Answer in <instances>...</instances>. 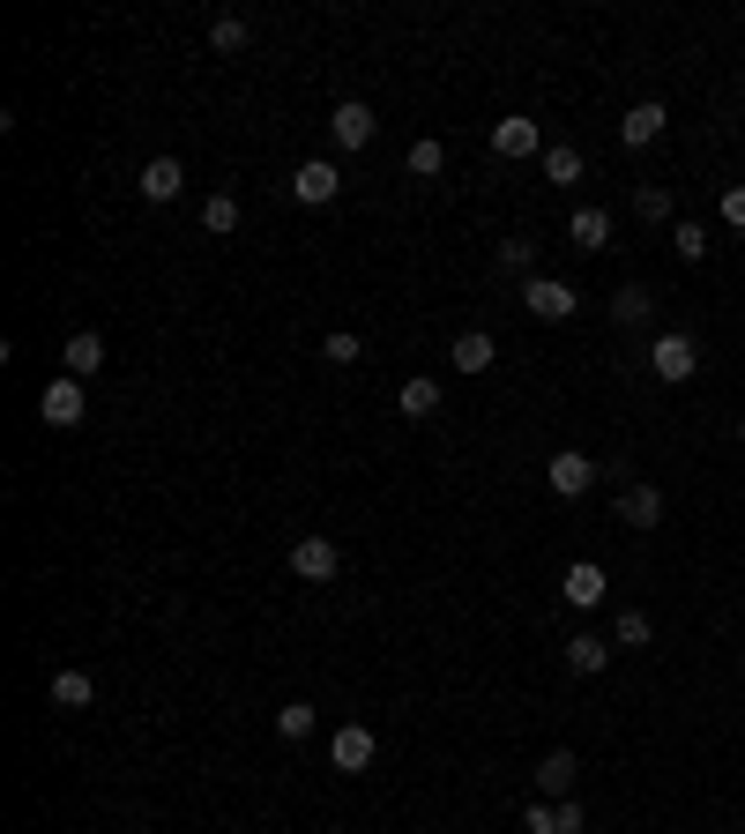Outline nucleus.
<instances>
[{"label": "nucleus", "instance_id": "nucleus-27", "mask_svg": "<svg viewBox=\"0 0 745 834\" xmlns=\"http://www.w3.org/2000/svg\"><path fill=\"white\" fill-rule=\"evenodd\" d=\"M612 641H626V648H648V641H656V626H648V612H619Z\"/></svg>", "mask_w": 745, "mask_h": 834}, {"label": "nucleus", "instance_id": "nucleus-14", "mask_svg": "<svg viewBox=\"0 0 745 834\" xmlns=\"http://www.w3.org/2000/svg\"><path fill=\"white\" fill-rule=\"evenodd\" d=\"M187 172H179V157H149L142 165V201H179Z\"/></svg>", "mask_w": 745, "mask_h": 834}, {"label": "nucleus", "instance_id": "nucleus-34", "mask_svg": "<svg viewBox=\"0 0 745 834\" xmlns=\"http://www.w3.org/2000/svg\"><path fill=\"white\" fill-rule=\"evenodd\" d=\"M723 224H745V187H731V195H723Z\"/></svg>", "mask_w": 745, "mask_h": 834}, {"label": "nucleus", "instance_id": "nucleus-30", "mask_svg": "<svg viewBox=\"0 0 745 834\" xmlns=\"http://www.w3.org/2000/svg\"><path fill=\"white\" fill-rule=\"evenodd\" d=\"M321 358H328V366H358L366 350H358V336H350V328H336V336L321 344Z\"/></svg>", "mask_w": 745, "mask_h": 834}, {"label": "nucleus", "instance_id": "nucleus-9", "mask_svg": "<svg viewBox=\"0 0 745 834\" xmlns=\"http://www.w3.org/2000/svg\"><path fill=\"white\" fill-rule=\"evenodd\" d=\"M60 366H68L74 380H98V373H105V336H98V328H74L68 350H60Z\"/></svg>", "mask_w": 745, "mask_h": 834}, {"label": "nucleus", "instance_id": "nucleus-12", "mask_svg": "<svg viewBox=\"0 0 745 834\" xmlns=\"http://www.w3.org/2000/svg\"><path fill=\"white\" fill-rule=\"evenodd\" d=\"M664 120H670L664 105H656V98H642V105H634V112L619 120V142H626V149H648L656 135H664Z\"/></svg>", "mask_w": 745, "mask_h": 834}, {"label": "nucleus", "instance_id": "nucleus-17", "mask_svg": "<svg viewBox=\"0 0 745 834\" xmlns=\"http://www.w3.org/2000/svg\"><path fill=\"white\" fill-rule=\"evenodd\" d=\"M648 314H656V291H648V284H619V298H612V320H619V328H642Z\"/></svg>", "mask_w": 745, "mask_h": 834}, {"label": "nucleus", "instance_id": "nucleus-10", "mask_svg": "<svg viewBox=\"0 0 745 834\" xmlns=\"http://www.w3.org/2000/svg\"><path fill=\"white\" fill-rule=\"evenodd\" d=\"M559 596H567L574 612L604 604V566H596V559H574V566H567V582H559Z\"/></svg>", "mask_w": 745, "mask_h": 834}, {"label": "nucleus", "instance_id": "nucleus-13", "mask_svg": "<svg viewBox=\"0 0 745 834\" xmlns=\"http://www.w3.org/2000/svg\"><path fill=\"white\" fill-rule=\"evenodd\" d=\"M493 366H499V344L485 328H463L455 336V373H493Z\"/></svg>", "mask_w": 745, "mask_h": 834}, {"label": "nucleus", "instance_id": "nucleus-26", "mask_svg": "<svg viewBox=\"0 0 745 834\" xmlns=\"http://www.w3.org/2000/svg\"><path fill=\"white\" fill-rule=\"evenodd\" d=\"M276 737H314V708H306V701H284V715H276Z\"/></svg>", "mask_w": 745, "mask_h": 834}, {"label": "nucleus", "instance_id": "nucleus-32", "mask_svg": "<svg viewBox=\"0 0 745 834\" xmlns=\"http://www.w3.org/2000/svg\"><path fill=\"white\" fill-rule=\"evenodd\" d=\"M522 834H559V812H545V805H529V812H522Z\"/></svg>", "mask_w": 745, "mask_h": 834}, {"label": "nucleus", "instance_id": "nucleus-5", "mask_svg": "<svg viewBox=\"0 0 745 834\" xmlns=\"http://www.w3.org/2000/svg\"><path fill=\"white\" fill-rule=\"evenodd\" d=\"M291 195L306 201V209H328V201L344 195V172H336L328 157H306V165H298V172H291Z\"/></svg>", "mask_w": 745, "mask_h": 834}, {"label": "nucleus", "instance_id": "nucleus-24", "mask_svg": "<svg viewBox=\"0 0 745 834\" xmlns=\"http://www.w3.org/2000/svg\"><path fill=\"white\" fill-rule=\"evenodd\" d=\"M410 172H418V179H440V172H447V142H433V135H425V142H410Z\"/></svg>", "mask_w": 745, "mask_h": 834}, {"label": "nucleus", "instance_id": "nucleus-22", "mask_svg": "<svg viewBox=\"0 0 745 834\" xmlns=\"http://www.w3.org/2000/svg\"><path fill=\"white\" fill-rule=\"evenodd\" d=\"M567 663H574V671H582V678H596V671H604V663H612V641L582 634V641H574V648H567Z\"/></svg>", "mask_w": 745, "mask_h": 834}, {"label": "nucleus", "instance_id": "nucleus-21", "mask_svg": "<svg viewBox=\"0 0 745 834\" xmlns=\"http://www.w3.org/2000/svg\"><path fill=\"white\" fill-rule=\"evenodd\" d=\"M396 403H403V417H433L440 410V380H403Z\"/></svg>", "mask_w": 745, "mask_h": 834}, {"label": "nucleus", "instance_id": "nucleus-25", "mask_svg": "<svg viewBox=\"0 0 745 834\" xmlns=\"http://www.w3.org/2000/svg\"><path fill=\"white\" fill-rule=\"evenodd\" d=\"M247 38H254V30L239 23V16H217V23H209V46H217V52H247Z\"/></svg>", "mask_w": 745, "mask_h": 834}, {"label": "nucleus", "instance_id": "nucleus-29", "mask_svg": "<svg viewBox=\"0 0 745 834\" xmlns=\"http://www.w3.org/2000/svg\"><path fill=\"white\" fill-rule=\"evenodd\" d=\"M634 209H642V224H670V195L664 187H634Z\"/></svg>", "mask_w": 745, "mask_h": 834}, {"label": "nucleus", "instance_id": "nucleus-11", "mask_svg": "<svg viewBox=\"0 0 745 834\" xmlns=\"http://www.w3.org/2000/svg\"><path fill=\"white\" fill-rule=\"evenodd\" d=\"M493 149H499V157H537V149H545V127L515 112V120H499V127H493Z\"/></svg>", "mask_w": 745, "mask_h": 834}, {"label": "nucleus", "instance_id": "nucleus-20", "mask_svg": "<svg viewBox=\"0 0 745 834\" xmlns=\"http://www.w3.org/2000/svg\"><path fill=\"white\" fill-rule=\"evenodd\" d=\"M545 179H552V187H574V179H582V149H574V142H552V149H545Z\"/></svg>", "mask_w": 745, "mask_h": 834}, {"label": "nucleus", "instance_id": "nucleus-3", "mask_svg": "<svg viewBox=\"0 0 745 834\" xmlns=\"http://www.w3.org/2000/svg\"><path fill=\"white\" fill-rule=\"evenodd\" d=\"M291 574L298 582H336V574H344V544L336 537H298L291 544Z\"/></svg>", "mask_w": 745, "mask_h": 834}, {"label": "nucleus", "instance_id": "nucleus-7", "mask_svg": "<svg viewBox=\"0 0 745 834\" xmlns=\"http://www.w3.org/2000/svg\"><path fill=\"white\" fill-rule=\"evenodd\" d=\"M328 127H336V142H344V149H366L372 135H380V112H372L366 98H344V105H336V120H328Z\"/></svg>", "mask_w": 745, "mask_h": 834}, {"label": "nucleus", "instance_id": "nucleus-8", "mask_svg": "<svg viewBox=\"0 0 745 834\" xmlns=\"http://www.w3.org/2000/svg\"><path fill=\"white\" fill-rule=\"evenodd\" d=\"M522 306H529L537 320H567L574 314V291L559 284V276H529V284H522Z\"/></svg>", "mask_w": 745, "mask_h": 834}, {"label": "nucleus", "instance_id": "nucleus-2", "mask_svg": "<svg viewBox=\"0 0 745 834\" xmlns=\"http://www.w3.org/2000/svg\"><path fill=\"white\" fill-rule=\"evenodd\" d=\"M648 366H656V380H670V388H678V380H694V373H701L694 336H678V328H670V336H656V344H648Z\"/></svg>", "mask_w": 745, "mask_h": 834}, {"label": "nucleus", "instance_id": "nucleus-4", "mask_svg": "<svg viewBox=\"0 0 745 834\" xmlns=\"http://www.w3.org/2000/svg\"><path fill=\"white\" fill-rule=\"evenodd\" d=\"M372 753H380V737H372L366 723H344V731L328 737V761H336V775H366Z\"/></svg>", "mask_w": 745, "mask_h": 834}, {"label": "nucleus", "instance_id": "nucleus-35", "mask_svg": "<svg viewBox=\"0 0 745 834\" xmlns=\"http://www.w3.org/2000/svg\"><path fill=\"white\" fill-rule=\"evenodd\" d=\"M738 440H745V417H738Z\"/></svg>", "mask_w": 745, "mask_h": 834}, {"label": "nucleus", "instance_id": "nucleus-18", "mask_svg": "<svg viewBox=\"0 0 745 834\" xmlns=\"http://www.w3.org/2000/svg\"><path fill=\"white\" fill-rule=\"evenodd\" d=\"M619 515L634 522V529H656V522H664V492H656V485H634V492L619 499Z\"/></svg>", "mask_w": 745, "mask_h": 834}, {"label": "nucleus", "instance_id": "nucleus-16", "mask_svg": "<svg viewBox=\"0 0 745 834\" xmlns=\"http://www.w3.org/2000/svg\"><path fill=\"white\" fill-rule=\"evenodd\" d=\"M567 231H574V246H589V254H604V246H612V217H604V209H574L567 217Z\"/></svg>", "mask_w": 745, "mask_h": 834}, {"label": "nucleus", "instance_id": "nucleus-6", "mask_svg": "<svg viewBox=\"0 0 745 834\" xmlns=\"http://www.w3.org/2000/svg\"><path fill=\"white\" fill-rule=\"evenodd\" d=\"M545 485L559 492V499H582V492L596 485V463H589V455H574V447H559V455H552V469H545Z\"/></svg>", "mask_w": 745, "mask_h": 834}, {"label": "nucleus", "instance_id": "nucleus-28", "mask_svg": "<svg viewBox=\"0 0 745 834\" xmlns=\"http://www.w3.org/2000/svg\"><path fill=\"white\" fill-rule=\"evenodd\" d=\"M670 246H678V261H701V254H708V231H701V224H670Z\"/></svg>", "mask_w": 745, "mask_h": 834}, {"label": "nucleus", "instance_id": "nucleus-19", "mask_svg": "<svg viewBox=\"0 0 745 834\" xmlns=\"http://www.w3.org/2000/svg\"><path fill=\"white\" fill-rule=\"evenodd\" d=\"M52 701H60V708H90V701H98L90 671H52Z\"/></svg>", "mask_w": 745, "mask_h": 834}, {"label": "nucleus", "instance_id": "nucleus-31", "mask_svg": "<svg viewBox=\"0 0 745 834\" xmlns=\"http://www.w3.org/2000/svg\"><path fill=\"white\" fill-rule=\"evenodd\" d=\"M537 261V239H499V269H529Z\"/></svg>", "mask_w": 745, "mask_h": 834}, {"label": "nucleus", "instance_id": "nucleus-23", "mask_svg": "<svg viewBox=\"0 0 745 834\" xmlns=\"http://www.w3.org/2000/svg\"><path fill=\"white\" fill-rule=\"evenodd\" d=\"M201 224H209L217 239H231V231H239V201H231V195H209V201H201Z\"/></svg>", "mask_w": 745, "mask_h": 834}, {"label": "nucleus", "instance_id": "nucleus-33", "mask_svg": "<svg viewBox=\"0 0 745 834\" xmlns=\"http://www.w3.org/2000/svg\"><path fill=\"white\" fill-rule=\"evenodd\" d=\"M552 812H559V834H582V805H574V797H559Z\"/></svg>", "mask_w": 745, "mask_h": 834}, {"label": "nucleus", "instance_id": "nucleus-1", "mask_svg": "<svg viewBox=\"0 0 745 834\" xmlns=\"http://www.w3.org/2000/svg\"><path fill=\"white\" fill-rule=\"evenodd\" d=\"M82 410H90V395H82V380H74V373H60V380H46V388H38V417H46V425H60V433H68V425H82Z\"/></svg>", "mask_w": 745, "mask_h": 834}, {"label": "nucleus", "instance_id": "nucleus-15", "mask_svg": "<svg viewBox=\"0 0 745 834\" xmlns=\"http://www.w3.org/2000/svg\"><path fill=\"white\" fill-rule=\"evenodd\" d=\"M574 783H582V761H574L567 745H559V753H545V767H537V790H545V797H574Z\"/></svg>", "mask_w": 745, "mask_h": 834}]
</instances>
